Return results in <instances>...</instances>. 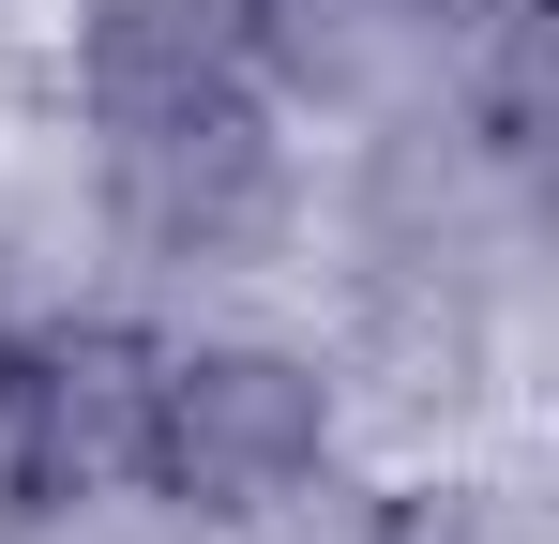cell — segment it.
<instances>
[{"label": "cell", "mask_w": 559, "mask_h": 544, "mask_svg": "<svg viewBox=\"0 0 559 544\" xmlns=\"http://www.w3.org/2000/svg\"><path fill=\"white\" fill-rule=\"evenodd\" d=\"M227 15H242V76L333 137L439 76V0H227Z\"/></svg>", "instance_id": "obj_4"}, {"label": "cell", "mask_w": 559, "mask_h": 544, "mask_svg": "<svg viewBox=\"0 0 559 544\" xmlns=\"http://www.w3.org/2000/svg\"><path fill=\"white\" fill-rule=\"evenodd\" d=\"M348 378L302 333H242V318H197L152 348L136 393V499L197 544H287L333 484H348Z\"/></svg>", "instance_id": "obj_1"}, {"label": "cell", "mask_w": 559, "mask_h": 544, "mask_svg": "<svg viewBox=\"0 0 559 544\" xmlns=\"http://www.w3.org/2000/svg\"><path fill=\"white\" fill-rule=\"evenodd\" d=\"M348 499V484H333ZM348 544H530V515L468 469H408V484H364L348 499Z\"/></svg>", "instance_id": "obj_6"}, {"label": "cell", "mask_w": 559, "mask_h": 544, "mask_svg": "<svg viewBox=\"0 0 559 544\" xmlns=\"http://www.w3.org/2000/svg\"><path fill=\"white\" fill-rule=\"evenodd\" d=\"M61 530V469H46V348L31 318L0 303V544H46Z\"/></svg>", "instance_id": "obj_7"}, {"label": "cell", "mask_w": 559, "mask_h": 544, "mask_svg": "<svg viewBox=\"0 0 559 544\" xmlns=\"http://www.w3.org/2000/svg\"><path fill=\"white\" fill-rule=\"evenodd\" d=\"M242 76V15L227 0H61V106L76 137H152V121H197Z\"/></svg>", "instance_id": "obj_3"}, {"label": "cell", "mask_w": 559, "mask_h": 544, "mask_svg": "<svg viewBox=\"0 0 559 544\" xmlns=\"http://www.w3.org/2000/svg\"><path fill=\"white\" fill-rule=\"evenodd\" d=\"M31 348H46V469H61V515H76V499H121V469H136V393H152L167 318H136V303H61V318H31Z\"/></svg>", "instance_id": "obj_5"}, {"label": "cell", "mask_w": 559, "mask_h": 544, "mask_svg": "<svg viewBox=\"0 0 559 544\" xmlns=\"http://www.w3.org/2000/svg\"><path fill=\"white\" fill-rule=\"evenodd\" d=\"M92 227L136 287H242V272L302 258V227H318L302 121L273 91H227L152 137H92Z\"/></svg>", "instance_id": "obj_2"}]
</instances>
